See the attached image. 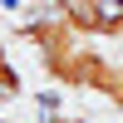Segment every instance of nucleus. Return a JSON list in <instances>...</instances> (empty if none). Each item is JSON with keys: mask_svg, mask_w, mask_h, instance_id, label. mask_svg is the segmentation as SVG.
<instances>
[{"mask_svg": "<svg viewBox=\"0 0 123 123\" xmlns=\"http://www.w3.org/2000/svg\"><path fill=\"white\" fill-rule=\"evenodd\" d=\"M54 10H59V20H64L79 39L98 44L104 30H108V20H113V10H118V0H64V5H54Z\"/></svg>", "mask_w": 123, "mask_h": 123, "instance_id": "obj_1", "label": "nucleus"}]
</instances>
